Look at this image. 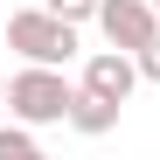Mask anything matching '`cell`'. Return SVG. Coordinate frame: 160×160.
<instances>
[{"label": "cell", "mask_w": 160, "mask_h": 160, "mask_svg": "<svg viewBox=\"0 0 160 160\" xmlns=\"http://www.w3.org/2000/svg\"><path fill=\"white\" fill-rule=\"evenodd\" d=\"M77 91H84V84H70L63 63H21L7 77V112L28 118V125H56V118H70Z\"/></svg>", "instance_id": "obj_1"}, {"label": "cell", "mask_w": 160, "mask_h": 160, "mask_svg": "<svg viewBox=\"0 0 160 160\" xmlns=\"http://www.w3.org/2000/svg\"><path fill=\"white\" fill-rule=\"evenodd\" d=\"M7 49L21 63H77V21H63L56 7H21L7 14Z\"/></svg>", "instance_id": "obj_2"}, {"label": "cell", "mask_w": 160, "mask_h": 160, "mask_svg": "<svg viewBox=\"0 0 160 160\" xmlns=\"http://www.w3.org/2000/svg\"><path fill=\"white\" fill-rule=\"evenodd\" d=\"M98 35L112 42V49H139L160 35V7L153 0H98Z\"/></svg>", "instance_id": "obj_3"}, {"label": "cell", "mask_w": 160, "mask_h": 160, "mask_svg": "<svg viewBox=\"0 0 160 160\" xmlns=\"http://www.w3.org/2000/svg\"><path fill=\"white\" fill-rule=\"evenodd\" d=\"M77 84L98 91V98H118V104H125L146 77H139V56H132V49H112V42H104V49H91V56H84V77H77Z\"/></svg>", "instance_id": "obj_4"}, {"label": "cell", "mask_w": 160, "mask_h": 160, "mask_svg": "<svg viewBox=\"0 0 160 160\" xmlns=\"http://www.w3.org/2000/svg\"><path fill=\"white\" fill-rule=\"evenodd\" d=\"M118 112H125L118 98H98V91H77V104H70V125L84 132V139H104V132L118 125Z\"/></svg>", "instance_id": "obj_5"}, {"label": "cell", "mask_w": 160, "mask_h": 160, "mask_svg": "<svg viewBox=\"0 0 160 160\" xmlns=\"http://www.w3.org/2000/svg\"><path fill=\"white\" fill-rule=\"evenodd\" d=\"M42 139H35V125L28 118H14V125H0V160H35Z\"/></svg>", "instance_id": "obj_6"}, {"label": "cell", "mask_w": 160, "mask_h": 160, "mask_svg": "<svg viewBox=\"0 0 160 160\" xmlns=\"http://www.w3.org/2000/svg\"><path fill=\"white\" fill-rule=\"evenodd\" d=\"M49 7H56L63 21H77V28H84V21H98V0H49Z\"/></svg>", "instance_id": "obj_7"}, {"label": "cell", "mask_w": 160, "mask_h": 160, "mask_svg": "<svg viewBox=\"0 0 160 160\" xmlns=\"http://www.w3.org/2000/svg\"><path fill=\"white\" fill-rule=\"evenodd\" d=\"M139 77H146V84H160V35L139 49Z\"/></svg>", "instance_id": "obj_8"}, {"label": "cell", "mask_w": 160, "mask_h": 160, "mask_svg": "<svg viewBox=\"0 0 160 160\" xmlns=\"http://www.w3.org/2000/svg\"><path fill=\"white\" fill-rule=\"evenodd\" d=\"M0 112H7V77H0Z\"/></svg>", "instance_id": "obj_9"}, {"label": "cell", "mask_w": 160, "mask_h": 160, "mask_svg": "<svg viewBox=\"0 0 160 160\" xmlns=\"http://www.w3.org/2000/svg\"><path fill=\"white\" fill-rule=\"evenodd\" d=\"M153 7H160V0H153Z\"/></svg>", "instance_id": "obj_10"}]
</instances>
